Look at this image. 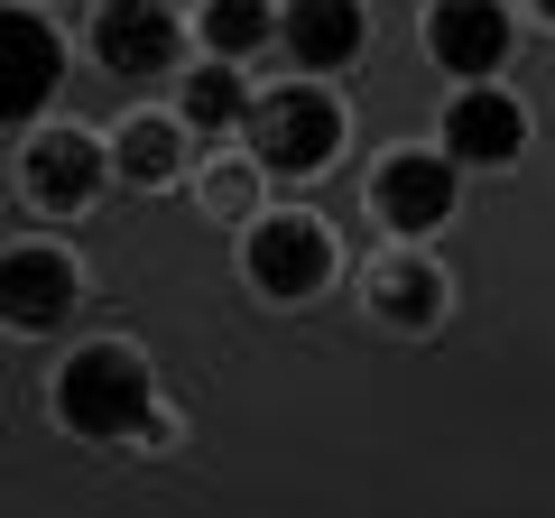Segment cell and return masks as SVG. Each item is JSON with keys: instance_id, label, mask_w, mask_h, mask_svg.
I'll return each instance as SVG.
<instances>
[{"instance_id": "1", "label": "cell", "mask_w": 555, "mask_h": 518, "mask_svg": "<svg viewBox=\"0 0 555 518\" xmlns=\"http://www.w3.org/2000/svg\"><path fill=\"white\" fill-rule=\"evenodd\" d=\"M56 417L75 426V436H93V444L139 436V417H149V371H139V352L83 342V352L65 361V379H56Z\"/></svg>"}, {"instance_id": "2", "label": "cell", "mask_w": 555, "mask_h": 518, "mask_svg": "<svg viewBox=\"0 0 555 518\" xmlns=\"http://www.w3.org/2000/svg\"><path fill=\"white\" fill-rule=\"evenodd\" d=\"M250 148H259V167H269V177H315L324 158H334L343 148V112L324 93H269V102H250Z\"/></svg>"}, {"instance_id": "3", "label": "cell", "mask_w": 555, "mask_h": 518, "mask_svg": "<svg viewBox=\"0 0 555 518\" xmlns=\"http://www.w3.org/2000/svg\"><path fill=\"white\" fill-rule=\"evenodd\" d=\"M75 315V259L28 241V250L0 259V324H20V334H56Z\"/></svg>"}, {"instance_id": "4", "label": "cell", "mask_w": 555, "mask_h": 518, "mask_svg": "<svg viewBox=\"0 0 555 518\" xmlns=\"http://www.w3.org/2000/svg\"><path fill=\"white\" fill-rule=\"evenodd\" d=\"M250 287L259 297H278V306H297V297H315L324 287V269H334V250H324V232L315 222H297V213H278V222H259L250 232Z\"/></svg>"}, {"instance_id": "5", "label": "cell", "mask_w": 555, "mask_h": 518, "mask_svg": "<svg viewBox=\"0 0 555 518\" xmlns=\"http://www.w3.org/2000/svg\"><path fill=\"white\" fill-rule=\"evenodd\" d=\"M65 75V47L47 20H28V10H0V120H38L47 93H56Z\"/></svg>"}, {"instance_id": "6", "label": "cell", "mask_w": 555, "mask_h": 518, "mask_svg": "<svg viewBox=\"0 0 555 518\" xmlns=\"http://www.w3.org/2000/svg\"><path fill=\"white\" fill-rule=\"evenodd\" d=\"M93 56L112 65V75H167V65H177V20H167L158 0H102Z\"/></svg>"}, {"instance_id": "7", "label": "cell", "mask_w": 555, "mask_h": 518, "mask_svg": "<svg viewBox=\"0 0 555 518\" xmlns=\"http://www.w3.org/2000/svg\"><path fill=\"white\" fill-rule=\"evenodd\" d=\"M454 213V158L444 148H408V158L379 167V222L389 232H436Z\"/></svg>"}, {"instance_id": "8", "label": "cell", "mask_w": 555, "mask_h": 518, "mask_svg": "<svg viewBox=\"0 0 555 518\" xmlns=\"http://www.w3.org/2000/svg\"><path fill=\"white\" fill-rule=\"evenodd\" d=\"M426 47H436L444 75H500V56H509V10L500 0H436Z\"/></svg>"}, {"instance_id": "9", "label": "cell", "mask_w": 555, "mask_h": 518, "mask_svg": "<svg viewBox=\"0 0 555 518\" xmlns=\"http://www.w3.org/2000/svg\"><path fill=\"white\" fill-rule=\"evenodd\" d=\"M371 47V20H361V0H287V56L334 75Z\"/></svg>"}, {"instance_id": "10", "label": "cell", "mask_w": 555, "mask_h": 518, "mask_svg": "<svg viewBox=\"0 0 555 518\" xmlns=\"http://www.w3.org/2000/svg\"><path fill=\"white\" fill-rule=\"evenodd\" d=\"M518 140H528V120H518L509 93H463L444 112V158L454 167H500V158H518Z\"/></svg>"}, {"instance_id": "11", "label": "cell", "mask_w": 555, "mask_h": 518, "mask_svg": "<svg viewBox=\"0 0 555 518\" xmlns=\"http://www.w3.org/2000/svg\"><path fill=\"white\" fill-rule=\"evenodd\" d=\"M93 185H102V148L83 140V130H47V140L28 148V195H38V204L65 213V204H83Z\"/></svg>"}, {"instance_id": "12", "label": "cell", "mask_w": 555, "mask_h": 518, "mask_svg": "<svg viewBox=\"0 0 555 518\" xmlns=\"http://www.w3.org/2000/svg\"><path fill=\"white\" fill-rule=\"evenodd\" d=\"M204 38H214V56H250L278 38V10L269 0H204Z\"/></svg>"}, {"instance_id": "13", "label": "cell", "mask_w": 555, "mask_h": 518, "mask_svg": "<svg viewBox=\"0 0 555 518\" xmlns=\"http://www.w3.org/2000/svg\"><path fill=\"white\" fill-rule=\"evenodd\" d=\"M241 112H250V93H241L232 65H204V75H185V120H195V130H232Z\"/></svg>"}, {"instance_id": "14", "label": "cell", "mask_w": 555, "mask_h": 518, "mask_svg": "<svg viewBox=\"0 0 555 518\" xmlns=\"http://www.w3.org/2000/svg\"><path fill=\"white\" fill-rule=\"evenodd\" d=\"M120 167H130V185H167L177 177V120H130L120 130Z\"/></svg>"}, {"instance_id": "15", "label": "cell", "mask_w": 555, "mask_h": 518, "mask_svg": "<svg viewBox=\"0 0 555 518\" xmlns=\"http://www.w3.org/2000/svg\"><path fill=\"white\" fill-rule=\"evenodd\" d=\"M436 306H444L436 269H389V279H379V315L389 324H436Z\"/></svg>"}]
</instances>
